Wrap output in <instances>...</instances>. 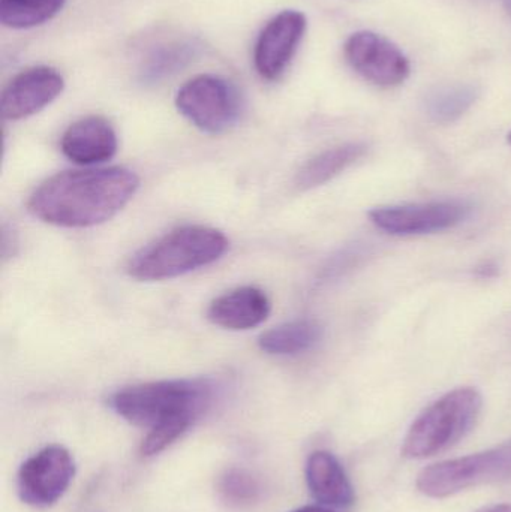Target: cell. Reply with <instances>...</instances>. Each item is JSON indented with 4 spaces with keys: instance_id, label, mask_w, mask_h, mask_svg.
Listing matches in <instances>:
<instances>
[{
    "instance_id": "obj_1",
    "label": "cell",
    "mask_w": 511,
    "mask_h": 512,
    "mask_svg": "<svg viewBox=\"0 0 511 512\" xmlns=\"http://www.w3.org/2000/svg\"><path fill=\"white\" fill-rule=\"evenodd\" d=\"M140 179L122 167L65 171L42 183L29 200L35 218L65 228L104 224L134 197Z\"/></svg>"
},
{
    "instance_id": "obj_2",
    "label": "cell",
    "mask_w": 511,
    "mask_h": 512,
    "mask_svg": "<svg viewBox=\"0 0 511 512\" xmlns=\"http://www.w3.org/2000/svg\"><path fill=\"white\" fill-rule=\"evenodd\" d=\"M213 397L215 385L209 379H174L123 388L111 396L110 406L128 423L150 430L168 421L195 423Z\"/></svg>"
},
{
    "instance_id": "obj_3",
    "label": "cell",
    "mask_w": 511,
    "mask_h": 512,
    "mask_svg": "<svg viewBox=\"0 0 511 512\" xmlns=\"http://www.w3.org/2000/svg\"><path fill=\"white\" fill-rule=\"evenodd\" d=\"M228 240L221 231L207 227H183L171 231L129 261L134 279H173L218 261L227 252Z\"/></svg>"
},
{
    "instance_id": "obj_4",
    "label": "cell",
    "mask_w": 511,
    "mask_h": 512,
    "mask_svg": "<svg viewBox=\"0 0 511 512\" xmlns=\"http://www.w3.org/2000/svg\"><path fill=\"white\" fill-rule=\"evenodd\" d=\"M482 406V394L476 388H456L444 394L411 424L402 454L422 460L449 450L473 430Z\"/></svg>"
},
{
    "instance_id": "obj_5",
    "label": "cell",
    "mask_w": 511,
    "mask_h": 512,
    "mask_svg": "<svg viewBox=\"0 0 511 512\" xmlns=\"http://www.w3.org/2000/svg\"><path fill=\"white\" fill-rule=\"evenodd\" d=\"M511 480V441L491 450L435 463L420 472L417 489L429 498H449L483 484Z\"/></svg>"
},
{
    "instance_id": "obj_6",
    "label": "cell",
    "mask_w": 511,
    "mask_h": 512,
    "mask_svg": "<svg viewBox=\"0 0 511 512\" xmlns=\"http://www.w3.org/2000/svg\"><path fill=\"white\" fill-rule=\"evenodd\" d=\"M176 107L200 131L222 134L236 125L242 102L233 83L219 75L201 74L180 87Z\"/></svg>"
},
{
    "instance_id": "obj_7",
    "label": "cell",
    "mask_w": 511,
    "mask_h": 512,
    "mask_svg": "<svg viewBox=\"0 0 511 512\" xmlns=\"http://www.w3.org/2000/svg\"><path fill=\"white\" fill-rule=\"evenodd\" d=\"M75 477L71 453L60 445H50L21 465L17 477L18 496L30 507L48 508L56 504Z\"/></svg>"
},
{
    "instance_id": "obj_8",
    "label": "cell",
    "mask_w": 511,
    "mask_h": 512,
    "mask_svg": "<svg viewBox=\"0 0 511 512\" xmlns=\"http://www.w3.org/2000/svg\"><path fill=\"white\" fill-rule=\"evenodd\" d=\"M461 201H434L407 206L378 207L369 212L372 224L390 236L410 237L452 230L470 215Z\"/></svg>"
},
{
    "instance_id": "obj_9",
    "label": "cell",
    "mask_w": 511,
    "mask_h": 512,
    "mask_svg": "<svg viewBox=\"0 0 511 512\" xmlns=\"http://www.w3.org/2000/svg\"><path fill=\"white\" fill-rule=\"evenodd\" d=\"M344 54L351 68L375 86H399L410 75L407 56L389 39L369 30L353 33L345 42Z\"/></svg>"
},
{
    "instance_id": "obj_10",
    "label": "cell",
    "mask_w": 511,
    "mask_h": 512,
    "mask_svg": "<svg viewBox=\"0 0 511 512\" xmlns=\"http://www.w3.org/2000/svg\"><path fill=\"white\" fill-rule=\"evenodd\" d=\"M306 27L305 14L296 9H285L267 21L254 47L255 71L263 80H279L290 68Z\"/></svg>"
},
{
    "instance_id": "obj_11",
    "label": "cell",
    "mask_w": 511,
    "mask_h": 512,
    "mask_svg": "<svg viewBox=\"0 0 511 512\" xmlns=\"http://www.w3.org/2000/svg\"><path fill=\"white\" fill-rule=\"evenodd\" d=\"M65 89L60 72L50 66H33L15 75L2 92L0 111L5 120H23L56 101Z\"/></svg>"
},
{
    "instance_id": "obj_12",
    "label": "cell",
    "mask_w": 511,
    "mask_h": 512,
    "mask_svg": "<svg viewBox=\"0 0 511 512\" xmlns=\"http://www.w3.org/2000/svg\"><path fill=\"white\" fill-rule=\"evenodd\" d=\"M60 147L63 155L74 164H102L116 155L117 135L104 117H84L66 129Z\"/></svg>"
},
{
    "instance_id": "obj_13",
    "label": "cell",
    "mask_w": 511,
    "mask_h": 512,
    "mask_svg": "<svg viewBox=\"0 0 511 512\" xmlns=\"http://www.w3.org/2000/svg\"><path fill=\"white\" fill-rule=\"evenodd\" d=\"M269 313L267 295L254 286H243L213 300L207 316L218 327L242 331L263 324Z\"/></svg>"
},
{
    "instance_id": "obj_14",
    "label": "cell",
    "mask_w": 511,
    "mask_h": 512,
    "mask_svg": "<svg viewBox=\"0 0 511 512\" xmlns=\"http://www.w3.org/2000/svg\"><path fill=\"white\" fill-rule=\"evenodd\" d=\"M306 484L315 501L324 507L348 508L354 504V489L339 460L327 451H315L306 462Z\"/></svg>"
},
{
    "instance_id": "obj_15",
    "label": "cell",
    "mask_w": 511,
    "mask_h": 512,
    "mask_svg": "<svg viewBox=\"0 0 511 512\" xmlns=\"http://www.w3.org/2000/svg\"><path fill=\"white\" fill-rule=\"evenodd\" d=\"M366 153V146L362 143H347L342 146L333 147L320 155L312 158L303 165L302 170L297 173V188L308 191L317 188L335 179L342 171L356 164Z\"/></svg>"
},
{
    "instance_id": "obj_16",
    "label": "cell",
    "mask_w": 511,
    "mask_h": 512,
    "mask_svg": "<svg viewBox=\"0 0 511 512\" xmlns=\"http://www.w3.org/2000/svg\"><path fill=\"white\" fill-rule=\"evenodd\" d=\"M323 336V328L311 319L287 322L266 331L258 340L261 351L270 355H296L314 348Z\"/></svg>"
},
{
    "instance_id": "obj_17",
    "label": "cell",
    "mask_w": 511,
    "mask_h": 512,
    "mask_svg": "<svg viewBox=\"0 0 511 512\" xmlns=\"http://www.w3.org/2000/svg\"><path fill=\"white\" fill-rule=\"evenodd\" d=\"M479 96L473 84H453L435 89L426 96L428 116L437 123H452L464 116Z\"/></svg>"
},
{
    "instance_id": "obj_18",
    "label": "cell",
    "mask_w": 511,
    "mask_h": 512,
    "mask_svg": "<svg viewBox=\"0 0 511 512\" xmlns=\"http://www.w3.org/2000/svg\"><path fill=\"white\" fill-rule=\"evenodd\" d=\"M66 0H0V23L9 29L26 30L56 17Z\"/></svg>"
},
{
    "instance_id": "obj_19",
    "label": "cell",
    "mask_w": 511,
    "mask_h": 512,
    "mask_svg": "<svg viewBox=\"0 0 511 512\" xmlns=\"http://www.w3.org/2000/svg\"><path fill=\"white\" fill-rule=\"evenodd\" d=\"M261 492L258 478L243 468L227 469L218 480L219 496L230 507H249L261 498Z\"/></svg>"
},
{
    "instance_id": "obj_20",
    "label": "cell",
    "mask_w": 511,
    "mask_h": 512,
    "mask_svg": "<svg viewBox=\"0 0 511 512\" xmlns=\"http://www.w3.org/2000/svg\"><path fill=\"white\" fill-rule=\"evenodd\" d=\"M195 47L191 44L167 45L162 50L156 51L147 62L146 75L153 80L165 77L176 69L182 68L185 63L194 57Z\"/></svg>"
},
{
    "instance_id": "obj_21",
    "label": "cell",
    "mask_w": 511,
    "mask_h": 512,
    "mask_svg": "<svg viewBox=\"0 0 511 512\" xmlns=\"http://www.w3.org/2000/svg\"><path fill=\"white\" fill-rule=\"evenodd\" d=\"M191 421L177 420L168 421V423L159 424L149 430L143 444L140 447V453L143 457H155L167 450L174 444L177 439L182 438L189 427L192 426Z\"/></svg>"
},
{
    "instance_id": "obj_22",
    "label": "cell",
    "mask_w": 511,
    "mask_h": 512,
    "mask_svg": "<svg viewBox=\"0 0 511 512\" xmlns=\"http://www.w3.org/2000/svg\"><path fill=\"white\" fill-rule=\"evenodd\" d=\"M477 271H479L482 276H492V274L497 273V265L492 264V262H486L483 267L477 268Z\"/></svg>"
},
{
    "instance_id": "obj_23",
    "label": "cell",
    "mask_w": 511,
    "mask_h": 512,
    "mask_svg": "<svg viewBox=\"0 0 511 512\" xmlns=\"http://www.w3.org/2000/svg\"><path fill=\"white\" fill-rule=\"evenodd\" d=\"M291 512H335V511L330 510L329 507H324V505H321V507H317V505H309V507L297 508V510H294Z\"/></svg>"
},
{
    "instance_id": "obj_24",
    "label": "cell",
    "mask_w": 511,
    "mask_h": 512,
    "mask_svg": "<svg viewBox=\"0 0 511 512\" xmlns=\"http://www.w3.org/2000/svg\"><path fill=\"white\" fill-rule=\"evenodd\" d=\"M479 512H511V504L494 505Z\"/></svg>"
},
{
    "instance_id": "obj_25",
    "label": "cell",
    "mask_w": 511,
    "mask_h": 512,
    "mask_svg": "<svg viewBox=\"0 0 511 512\" xmlns=\"http://www.w3.org/2000/svg\"><path fill=\"white\" fill-rule=\"evenodd\" d=\"M504 5H506L507 11H509V14L511 15V0H504Z\"/></svg>"
},
{
    "instance_id": "obj_26",
    "label": "cell",
    "mask_w": 511,
    "mask_h": 512,
    "mask_svg": "<svg viewBox=\"0 0 511 512\" xmlns=\"http://www.w3.org/2000/svg\"><path fill=\"white\" fill-rule=\"evenodd\" d=\"M509 144H510V146H511V132H510V134H509Z\"/></svg>"
}]
</instances>
